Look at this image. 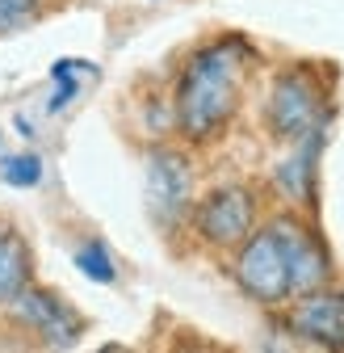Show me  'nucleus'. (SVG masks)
Segmentation results:
<instances>
[{
    "label": "nucleus",
    "instance_id": "obj_2",
    "mask_svg": "<svg viewBox=\"0 0 344 353\" xmlns=\"http://www.w3.org/2000/svg\"><path fill=\"white\" fill-rule=\"evenodd\" d=\"M269 126L277 139H303L311 130H323V88L311 72L277 76L269 93Z\"/></svg>",
    "mask_w": 344,
    "mask_h": 353
},
{
    "label": "nucleus",
    "instance_id": "obj_11",
    "mask_svg": "<svg viewBox=\"0 0 344 353\" xmlns=\"http://www.w3.org/2000/svg\"><path fill=\"white\" fill-rule=\"evenodd\" d=\"M76 265H80V274H84V278H93V282H101V286H109V282L118 278L114 256H109V248H105L101 240L80 244V248H76Z\"/></svg>",
    "mask_w": 344,
    "mask_h": 353
},
{
    "label": "nucleus",
    "instance_id": "obj_3",
    "mask_svg": "<svg viewBox=\"0 0 344 353\" xmlns=\"http://www.w3.org/2000/svg\"><path fill=\"white\" fill-rule=\"evenodd\" d=\"M235 282L256 299V303H281L290 294V265H286V248L277 228L256 232L235 261Z\"/></svg>",
    "mask_w": 344,
    "mask_h": 353
},
{
    "label": "nucleus",
    "instance_id": "obj_12",
    "mask_svg": "<svg viewBox=\"0 0 344 353\" xmlns=\"http://www.w3.org/2000/svg\"><path fill=\"white\" fill-rule=\"evenodd\" d=\"M42 17V0H0V38L30 30Z\"/></svg>",
    "mask_w": 344,
    "mask_h": 353
},
{
    "label": "nucleus",
    "instance_id": "obj_7",
    "mask_svg": "<svg viewBox=\"0 0 344 353\" xmlns=\"http://www.w3.org/2000/svg\"><path fill=\"white\" fill-rule=\"evenodd\" d=\"M273 228L281 236L286 265H290V294H311V290H319L332 278V261H327L323 244L307 228H298L294 219H277Z\"/></svg>",
    "mask_w": 344,
    "mask_h": 353
},
{
    "label": "nucleus",
    "instance_id": "obj_1",
    "mask_svg": "<svg viewBox=\"0 0 344 353\" xmlns=\"http://www.w3.org/2000/svg\"><path fill=\"white\" fill-rule=\"evenodd\" d=\"M248 55L252 51L244 38H223V42L202 47L189 59L177 84V122L189 139H210L214 130L227 126L239 101V80H244Z\"/></svg>",
    "mask_w": 344,
    "mask_h": 353
},
{
    "label": "nucleus",
    "instance_id": "obj_5",
    "mask_svg": "<svg viewBox=\"0 0 344 353\" xmlns=\"http://www.w3.org/2000/svg\"><path fill=\"white\" fill-rule=\"evenodd\" d=\"M189 185H193V172L189 160L181 152H151L147 160V206L155 214V223L172 228L189 206Z\"/></svg>",
    "mask_w": 344,
    "mask_h": 353
},
{
    "label": "nucleus",
    "instance_id": "obj_6",
    "mask_svg": "<svg viewBox=\"0 0 344 353\" xmlns=\"http://www.w3.org/2000/svg\"><path fill=\"white\" fill-rule=\"evenodd\" d=\"M252 219H256L252 194L239 185H227V190H214L197 206V232L210 244H244L252 232Z\"/></svg>",
    "mask_w": 344,
    "mask_h": 353
},
{
    "label": "nucleus",
    "instance_id": "obj_10",
    "mask_svg": "<svg viewBox=\"0 0 344 353\" xmlns=\"http://www.w3.org/2000/svg\"><path fill=\"white\" fill-rule=\"evenodd\" d=\"M93 63H80V59H55L51 63V80H55V93L47 101V114L67 110V101L80 93V72H89Z\"/></svg>",
    "mask_w": 344,
    "mask_h": 353
},
{
    "label": "nucleus",
    "instance_id": "obj_4",
    "mask_svg": "<svg viewBox=\"0 0 344 353\" xmlns=\"http://www.w3.org/2000/svg\"><path fill=\"white\" fill-rule=\"evenodd\" d=\"M9 307H13V316H17L25 328H34L42 341L55 345V349L76 345V341H80V332H84V320L72 312L63 299H55V294H47V290L21 286V290L9 299Z\"/></svg>",
    "mask_w": 344,
    "mask_h": 353
},
{
    "label": "nucleus",
    "instance_id": "obj_9",
    "mask_svg": "<svg viewBox=\"0 0 344 353\" xmlns=\"http://www.w3.org/2000/svg\"><path fill=\"white\" fill-rule=\"evenodd\" d=\"M21 286H30V248L17 228L0 219V303H9Z\"/></svg>",
    "mask_w": 344,
    "mask_h": 353
},
{
    "label": "nucleus",
    "instance_id": "obj_13",
    "mask_svg": "<svg viewBox=\"0 0 344 353\" xmlns=\"http://www.w3.org/2000/svg\"><path fill=\"white\" fill-rule=\"evenodd\" d=\"M0 176H5L9 185H17V190H30V185L42 181V160H38L34 152H25V156H5V160H0Z\"/></svg>",
    "mask_w": 344,
    "mask_h": 353
},
{
    "label": "nucleus",
    "instance_id": "obj_8",
    "mask_svg": "<svg viewBox=\"0 0 344 353\" xmlns=\"http://www.w3.org/2000/svg\"><path fill=\"white\" fill-rule=\"evenodd\" d=\"M290 328L315 345L344 349V294H307L290 312Z\"/></svg>",
    "mask_w": 344,
    "mask_h": 353
}]
</instances>
